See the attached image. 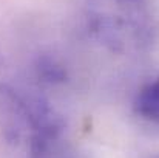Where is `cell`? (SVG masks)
I'll return each instance as SVG.
<instances>
[{
	"label": "cell",
	"mask_w": 159,
	"mask_h": 158,
	"mask_svg": "<svg viewBox=\"0 0 159 158\" xmlns=\"http://www.w3.org/2000/svg\"><path fill=\"white\" fill-rule=\"evenodd\" d=\"M133 107L142 119L159 124V74L138 92Z\"/></svg>",
	"instance_id": "1"
},
{
	"label": "cell",
	"mask_w": 159,
	"mask_h": 158,
	"mask_svg": "<svg viewBox=\"0 0 159 158\" xmlns=\"http://www.w3.org/2000/svg\"><path fill=\"white\" fill-rule=\"evenodd\" d=\"M158 158H159V157H158Z\"/></svg>",
	"instance_id": "2"
}]
</instances>
